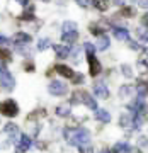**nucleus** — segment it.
Masks as SVG:
<instances>
[{"instance_id": "nucleus-19", "label": "nucleus", "mask_w": 148, "mask_h": 153, "mask_svg": "<svg viewBox=\"0 0 148 153\" xmlns=\"http://www.w3.org/2000/svg\"><path fill=\"white\" fill-rule=\"evenodd\" d=\"M143 119H145V114H140V112H136V114H133V126L135 128H141L143 124Z\"/></svg>"}, {"instance_id": "nucleus-22", "label": "nucleus", "mask_w": 148, "mask_h": 153, "mask_svg": "<svg viewBox=\"0 0 148 153\" xmlns=\"http://www.w3.org/2000/svg\"><path fill=\"white\" fill-rule=\"evenodd\" d=\"M49 46H51V41L49 39H39V43H38V49L39 51H44V49H48Z\"/></svg>"}, {"instance_id": "nucleus-25", "label": "nucleus", "mask_w": 148, "mask_h": 153, "mask_svg": "<svg viewBox=\"0 0 148 153\" xmlns=\"http://www.w3.org/2000/svg\"><path fill=\"white\" fill-rule=\"evenodd\" d=\"M131 119H133V116L123 114V116H121V126H128L129 123H131Z\"/></svg>"}, {"instance_id": "nucleus-16", "label": "nucleus", "mask_w": 148, "mask_h": 153, "mask_svg": "<svg viewBox=\"0 0 148 153\" xmlns=\"http://www.w3.org/2000/svg\"><path fill=\"white\" fill-rule=\"evenodd\" d=\"M95 117H97L100 123H111V114L106 109H97L95 112Z\"/></svg>"}, {"instance_id": "nucleus-9", "label": "nucleus", "mask_w": 148, "mask_h": 153, "mask_svg": "<svg viewBox=\"0 0 148 153\" xmlns=\"http://www.w3.org/2000/svg\"><path fill=\"white\" fill-rule=\"evenodd\" d=\"M31 143H33V140L28 136V134H21V140H19V143H17V152H28L29 148H31Z\"/></svg>"}, {"instance_id": "nucleus-3", "label": "nucleus", "mask_w": 148, "mask_h": 153, "mask_svg": "<svg viewBox=\"0 0 148 153\" xmlns=\"http://www.w3.org/2000/svg\"><path fill=\"white\" fill-rule=\"evenodd\" d=\"M0 112L7 117H14V116L19 114V105H17L16 100L12 99H7L4 102H0Z\"/></svg>"}, {"instance_id": "nucleus-5", "label": "nucleus", "mask_w": 148, "mask_h": 153, "mask_svg": "<svg viewBox=\"0 0 148 153\" xmlns=\"http://www.w3.org/2000/svg\"><path fill=\"white\" fill-rule=\"evenodd\" d=\"M48 90L49 94H53V95H65L68 92V85L65 82H60V80H53V82L48 85Z\"/></svg>"}, {"instance_id": "nucleus-6", "label": "nucleus", "mask_w": 148, "mask_h": 153, "mask_svg": "<svg viewBox=\"0 0 148 153\" xmlns=\"http://www.w3.org/2000/svg\"><path fill=\"white\" fill-rule=\"evenodd\" d=\"M0 80H2V85H4L7 90H12L14 85H16V80H14V76L10 75L9 70H4V73L0 75Z\"/></svg>"}, {"instance_id": "nucleus-39", "label": "nucleus", "mask_w": 148, "mask_h": 153, "mask_svg": "<svg viewBox=\"0 0 148 153\" xmlns=\"http://www.w3.org/2000/svg\"><path fill=\"white\" fill-rule=\"evenodd\" d=\"M140 5H141V7H147V9H148V0H140Z\"/></svg>"}, {"instance_id": "nucleus-33", "label": "nucleus", "mask_w": 148, "mask_h": 153, "mask_svg": "<svg viewBox=\"0 0 148 153\" xmlns=\"http://www.w3.org/2000/svg\"><path fill=\"white\" fill-rule=\"evenodd\" d=\"M89 2H90V0H77V4H78L80 7H87Z\"/></svg>"}, {"instance_id": "nucleus-37", "label": "nucleus", "mask_w": 148, "mask_h": 153, "mask_svg": "<svg viewBox=\"0 0 148 153\" xmlns=\"http://www.w3.org/2000/svg\"><path fill=\"white\" fill-rule=\"evenodd\" d=\"M5 43H9V39H7L5 36H2V34H0V44H5Z\"/></svg>"}, {"instance_id": "nucleus-13", "label": "nucleus", "mask_w": 148, "mask_h": 153, "mask_svg": "<svg viewBox=\"0 0 148 153\" xmlns=\"http://www.w3.org/2000/svg\"><path fill=\"white\" fill-rule=\"evenodd\" d=\"M78 38V33L75 31V33H61V41L66 44H73L75 41H77Z\"/></svg>"}, {"instance_id": "nucleus-42", "label": "nucleus", "mask_w": 148, "mask_h": 153, "mask_svg": "<svg viewBox=\"0 0 148 153\" xmlns=\"http://www.w3.org/2000/svg\"><path fill=\"white\" fill-rule=\"evenodd\" d=\"M100 153H111V152H109V150H102Z\"/></svg>"}, {"instance_id": "nucleus-7", "label": "nucleus", "mask_w": 148, "mask_h": 153, "mask_svg": "<svg viewBox=\"0 0 148 153\" xmlns=\"http://www.w3.org/2000/svg\"><path fill=\"white\" fill-rule=\"evenodd\" d=\"M89 68H90V75L95 76L100 73V70H102V66H100V63H99V60L95 58L94 55H89Z\"/></svg>"}, {"instance_id": "nucleus-23", "label": "nucleus", "mask_w": 148, "mask_h": 153, "mask_svg": "<svg viewBox=\"0 0 148 153\" xmlns=\"http://www.w3.org/2000/svg\"><path fill=\"white\" fill-rule=\"evenodd\" d=\"M129 94H131V87H129V85H123V87L119 88V95L123 99H126Z\"/></svg>"}, {"instance_id": "nucleus-11", "label": "nucleus", "mask_w": 148, "mask_h": 153, "mask_svg": "<svg viewBox=\"0 0 148 153\" xmlns=\"http://www.w3.org/2000/svg\"><path fill=\"white\" fill-rule=\"evenodd\" d=\"M12 41L16 44H28V43H31V36L26 34V33H17L16 36L12 38Z\"/></svg>"}, {"instance_id": "nucleus-21", "label": "nucleus", "mask_w": 148, "mask_h": 153, "mask_svg": "<svg viewBox=\"0 0 148 153\" xmlns=\"http://www.w3.org/2000/svg\"><path fill=\"white\" fill-rule=\"evenodd\" d=\"M92 2H94V7L97 10H107V7H109V4L106 0H92Z\"/></svg>"}, {"instance_id": "nucleus-26", "label": "nucleus", "mask_w": 148, "mask_h": 153, "mask_svg": "<svg viewBox=\"0 0 148 153\" xmlns=\"http://www.w3.org/2000/svg\"><path fill=\"white\" fill-rule=\"evenodd\" d=\"M33 12H34V7H28V10L22 14V19H26V21H29V19H33Z\"/></svg>"}, {"instance_id": "nucleus-15", "label": "nucleus", "mask_w": 148, "mask_h": 153, "mask_svg": "<svg viewBox=\"0 0 148 153\" xmlns=\"http://www.w3.org/2000/svg\"><path fill=\"white\" fill-rule=\"evenodd\" d=\"M114 38L119 39V41H126L129 38V33H128L124 27H116L114 29Z\"/></svg>"}, {"instance_id": "nucleus-38", "label": "nucleus", "mask_w": 148, "mask_h": 153, "mask_svg": "<svg viewBox=\"0 0 148 153\" xmlns=\"http://www.w3.org/2000/svg\"><path fill=\"white\" fill-rule=\"evenodd\" d=\"M26 70H29V71L34 70V65H33V63H26Z\"/></svg>"}, {"instance_id": "nucleus-36", "label": "nucleus", "mask_w": 148, "mask_h": 153, "mask_svg": "<svg viewBox=\"0 0 148 153\" xmlns=\"http://www.w3.org/2000/svg\"><path fill=\"white\" fill-rule=\"evenodd\" d=\"M138 66H140V68H147V66H148V63H147V61H138Z\"/></svg>"}, {"instance_id": "nucleus-29", "label": "nucleus", "mask_w": 148, "mask_h": 153, "mask_svg": "<svg viewBox=\"0 0 148 153\" xmlns=\"http://www.w3.org/2000/svg\"><path fill=\"white\" fill-rule=\"evenodd\" d=\"M121 14H123V16H133V14H135V10H133L131 7H124V9L121 10Z\"/></svg>"}, {"instance_id": "nucleus-1", "label": "nucleus", "mask_w": 148, "mask_h": 153, "mask_svg": "<svg viewBox=\"0 0 148 153\" xmlns=\"http://www.w3.org/2000/svg\"><path fill=\"white\" fill-rule=\"evenodd\" d=\"M65 136L70 145L82 148L90 145V133L85 128H77V129H65Z\"/></svg>"}, {"instance_id": "nucleus-34", "label": "nucleus", "mask_w": 148, "mask_h": 153, "mask_svg": "<svg viewBox=\"0 0 148 153\" xmlns=\"http://www.w3.org/2000/svg\"><path fill=\"white\" fill-rule=\"evenodd\" d=\"M141 24H143V26H147V27H148V14H145V16L141 17Z\"/></svg>"}, {"instance_id": "nucleus-41", "label": "nucleus", "mask_w": 148, "mask_h": 153, "mask_svg": "<svg viewBox=\"0 0 148 153\" xmlns=\"http://www.w3.org/2000/svg\"><path fill=\"white\" fill-rule=\"evenodd\" d=\"M4 70H7V68H5V66H4V63H0V75L4 73Z\"/></svg>"}, {"instance_id": "nucleus-12", "label": "nucleus", "mask_w": 148, "mask_h": 153, "mask_svg": "<svg viewBox=\"0 0 148 153\" xmlns=\"http://www.w3.org/2000/svg\"><path fill=\"white\" fill-rule=\"evenodd\" d=\"M55 51H56L58 58H66V56L70 55V48L65 46V44H55Z\"/></svg>"}, {"instance_id": "nucleus-10", "label": "nucleus", "mask_w": 148, "mask_h": 153, "mask_svg": "<svg viewBox=\"0 0 148 153\" xmlns=\"http://www.w3.org/2000/svg\"><path fill=\"white\" fill-rule=\"evenodd\" d=\"M112 152H114V153H131L133 148H131V145H128V143L119 141V143H116V145H114Z\"/></svg>"}, {"instance_id": "nucleus-18", "label": "nucleus", "mask_w": 148, "mask_h": 153, "mask_svg": "<svg viewBox=\"0 0 148 153\" xmlns=\"http://www.w3.org/2000/svg\"><path fill=\"white\" fill-rule=\"evenodd\" d=\"M56 114L61 116V117H66L70 114V104H63V105H58L56 107Z\"/></svg>"}, {"instance_id": "nucleus-17", "label": "nucleus", "mask_w": 148, "mask_h": 153, "mask_svg": "<svg viewBox=\"0 0 148 153\" xmlns=\"http://www.w3.org/2000/svg\"><path fill=\"white\" fill-rule=\"evenodd\" d=\"M61 31H63V33H75V31H77V24L71 22V21H66V22H63Z\"/></svg>"}, {"instance_id": "nucleus-31", "label": "nucleus", "mask_w": 148, "mask_h": 153, "mask_svg": "<svg viewBox=\"0 0 148 153\" xmlns=\"http://www.w3.org/2000/svg\"><path fill=\"white\" fill-rule=\"evenodd\" d=\"M71 56H73V58H71V60L78 61V56H80V49H75V51H73V53H71Z\"/></svg>"}, {"instance_id": "nucleus-32", "label": "nucleus", "mask_w": 148, "mask_h": 153, "mask_svg": "<svg viewBox=\"0 0 148 153\" xmlns=\"http://www.w3.org/2000/svg\"><path fill=\"white\" fill-rule=\"evenodd\" d=\"M129 48L136 51V49H140V46H138V43H136V41H129Z\"/></svg>"}, {"instance_id": "nucleus-43", "label": "nucleus", "mask_w": 148, "mask_h": 153, "mask_svg": "<svg viewBox=\"0 0 148 153\" xmlns=\"http://www.w3.org/2000/svg\"><path fill=\"white\" fill-rule=\"evenodd\" d=\"M114 2H116V4H121V2H123V0H114Z\"/></svg>"}, {"instance_id": "nucleus-24", "label": "nucleus", "mask_w": 148, "mask_h": 153, "mask_svg": "<svg viewBox=\"0 0 148 153\" xmlns=\"http://www.w3.org/2000/svg\"><path fill=\"white\" fill-rule=\"evenodd\" d=\"M121 70H123V75L124 76H128V78H131L133 76V68L129 65H123L121 66Z\"/></svg>"}, {"instance_id": "nucleus-4", "label": "nucleus", "mask_w": 148, "mask_h": 153, "mask_svg": "<svg viewBox=\"0 0 148 153\" xmlns=\"http://www.w3.org/2000/svg\"><path fill=\"white\" fill-rule=\"evenodd\" d=\"M4 133L9 136V141L4 143V148H7L10 143H19V140H21L19 128H17V124H14V123H10V124H5V128H4Z\"/></svg>"}, {"instance_id": "nucleus-14", "label": "nucleus", "mask_w": 148, "mask_h": 153, "mask_svg": "<svg viewBox=\"0 0 148 153\" xmlns=\"http://www.w3.org/2000/svg\"><path fill=\"white\" fill-rule=\"evenodd\" d=\"M56 71H58L60 75L66 76V78H73V76H75L73 70H71L70 66H65V65H58V66H56Z\"/></svg>"}, {"instance_id": "nucleus-40", "label": "nucleus", "mask_w": 148, "mask_h": 153, "mask_svg": "<svg viewBox=\"0 0 148 153\" xmlns=\"http://www.w3.org/2000/svg\"><path fill=\"white\" fill-rule=\"evenodd\" d=\"M17 2H19V4H22V5H28V4H29V0H17Z\"/></svg>"}, {"instance_id": "nucleus-35", "label": "nucleus", "mask_w": 148, "mask_h": 153, "mask_svg": "<svg viewBox=\"0 0 148 153\" xmlns=\"http://www.w3.org/2000/svg\"><path fill=\"white\" fill-rule=\"evenodd\" d=\"M141 44H143V48L148 51V38H143V39H141Z\"/></svg>"}, {"instance_id": "nucleus-30", "label": "nucleus", "mask_w": 148, "mask_h": 153, "mask_svg": "<svg viewBox=\"0 0 148 153\" xmlns=\"http://www.w3.org/2000/svg\"><path fill=\"white\" fill-rule=\"evenodd\" d=\"M138 145H140L141 148H148V140L145 136H141L140 138V141H138Z\"/></svg>"}, {"instance_id": "nucleus-8", "label": "nucleus", "mask_w": 148, "mask_h": 153, "mask_svg": "<svg viewBox=\"0 0 148 153\" xmlns=\"http://www.w3.org/2000/svg\"><path fill=\"white\" fill-rule=\"evenodd\" d=\"M94 92H95V95H97L99 99H107L109 97V88H107V85H106L104 82L95 83V85H94Z\"/></svg>"}, {"instance_id": "nucleus-20", "label": "nucleus", "mask_w": 148, "mask_h": 153, "mask_svg": "<svg viewBox=\"0 0 148 153\" xmlns=\"http://www.w3.org/2000/svg\"><path fill=\"white\" fill-rule=\"evenodd\" d=\"M107 48H109V38L107 36H100L99 38V43H97V49H102L104 51Z\"/></svg>"}, {"instance_id": "nucleus-2", "label": "nucleus", "mask_w": 148, "mask_h": 153, "mask_svg": "<svg viewBox=\"0 0 148 153\" xmlns=\"http://www.w3.org/2000/svg\"><path fill=\"white\" fill-rule=\"evenodd\" d=\"M71 102H73V104L82 102V104H85L89 109H92V111L97 109V102H95V99H92L87 92H83V90H78V92L73 94V100H71Z\"/></svg>"}, {"instance_id": "nucleus-28", "label": "nucleus", "mask_w": 148, "mask_h": 153, "mask_svg": "<svg viewBox=\"0 0 148 153\" xmlns=\"http://www.w3.org/2000/svg\"><path fill=\"white\" fill-rule=\"evenodd\" d=\"M85 51H87L89 55H94V51H95V46L92 43H85Z\"/></svg>"}, {"instance_id": "nucleus-27", "label": "nucleus", "mask_w": 148, "mask_h": 153, "mask_svg": "<svg viewBox=\"0 0 148 153\" xmlns=\"http://www.w3.org/2000/svg\"><path fill=\"white\" fill-rule=\"evenodd\" d=\"M0 58L2 60H10V51L5 48H0Z\"/></svg>"}]
</instances>
